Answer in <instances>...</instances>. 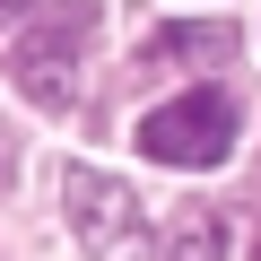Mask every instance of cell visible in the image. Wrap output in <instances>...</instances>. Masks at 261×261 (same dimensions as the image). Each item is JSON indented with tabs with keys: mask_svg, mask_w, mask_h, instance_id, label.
<instances>
[{
	"mask_svg": "<svg viewBox=\"0 0 261 261\" xmlns=\"http://www.w3.org/2000/svg\"><path fill=\"white\" fill-rule=\"evenodd\" d=\"M166 261H226V218H218V209H174Z\"/></svg>",
	"mask_w": 261,
	"mask_h": 261,
	"instance_id": "cell-5",
	"label": "cell"
},
{
	"mask_svg": "<svg viewBox=\"0 0 261 261\" xmlns=\"http://www.w3.org/2000/svg\"><path fill=\"white\" fill-rule=\"evenodd\" d=\"M226 53H235L226 18H174L140 44V70H192V61H226Z\"/></svg>",
	"mask_w": 261,
	"mask_h": 261,
	"instance_id": "cell-4",
	"label": "cell"
},
{
	"mask_svg": "<svg viewBox=\"0 0 261 261\" xmlns=\"http://www.w3.org/2000/svg\"><path fill=\"white\" fill-rule=\"evenodd\" d=\"M9 9H18V0H0V18H9Z\"/></svg>",
	"mask_w": 261,
	"mask_h": 261,
	"instance_id": "cell-6",
	"label": "cell"
},
{
	"mask_svg": "<svg viewBox=\"0 0 261 261\" xmlns=\"http://www.w3.org/2000/svg\"><path fill=\"white\" fill-rule=\"evenodd\" d=\"M140 148H148L157 166L200 174V166H218V157L235 148V105H226L218 87H192V96H174V105H157V113L140 122Z\"/></svg>",
	"mask_w": 261,
	"mask_h": 261,
	"instance_id": "cell-3",
	"label": "cell"
},
{
	"mask_svg": "<svg viewBox=\"0 0 261 261\" xmlns=\"http://www.w3.org/2000/svg\"><path fill=\"white\" fill-rule=\"evenodd\" d=\"M61 209H70V235L87 261H148V218H140V192L96 174V166H70L61 174Z\"/></svg>",
	"mask_w": 261,
	"mask_h": 261,
	"instance_id": "cell-1",
	"label": "cell"
},
{
	"mask_svg": "<svg viewBox=\"0 0 261 261\" xmlns=\"http://www.w3.org/2000/svg\"><path fill=\"white\" fill-rule=\"evenodd\" d=\"M87 35H96V9H87V0H61L44 27H18V44H9V79L27 87V105L61 113V105L79 96V44H87Z\"/></svg>",
	"mask_w": 261,
	"mask_h": 261,
	"instance_id": "cell-2",
	"label": "cell"
}]
</instances>
